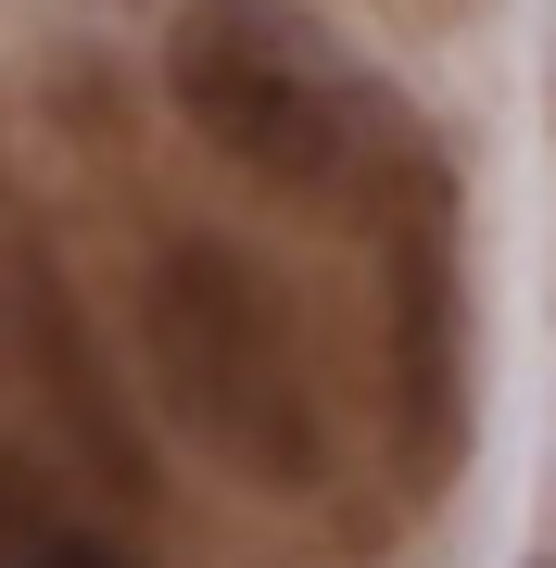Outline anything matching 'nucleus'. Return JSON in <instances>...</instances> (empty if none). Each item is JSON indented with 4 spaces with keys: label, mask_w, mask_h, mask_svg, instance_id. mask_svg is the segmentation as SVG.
Masks as SVG:
<instances>
[{
    "label": "nucleus",
    "mask_w": 556,
    "mask_h": 568,
    "mask_svg": "<svg viewBox=\"0 0 556 568\" xmlns=\"http://www.w3.org/2000/svg\"><path fill=\"white\" fill-rule=\"evenodd\" d=\"M165 102L279 190H342L405 152V114L367 89V63L291 0H190L165 26Z\"/></svg>",
    "instance_id": "nucleus-1"
},
{
    "label": "nucleus",
    "mask_w": 556,
    "mask_h": 568,
    "mask_svg": "<svg viewBox=\"0 0 556 568\" xmlns=\"http://www.w3.org/2000/svg\"><path fill=\"white\" fill-rule=\"evenodd\" d=\"M140 354L152 392L178 405V429L203 455H228L241 480L304 493L330 467V405H316V366L291 342V304L266 291V265L228 241H178L140 291Z\"/></svg>",
    "instance_id": "nucleus-2"
},
{
    "label": "nucleus",
    "mask_w": 556,
    "mask_h": 568,
    "mask_svg": "<svg viewBox=\"0 0 556 568\" xmlns=\"http://www.w3.org/2000/svg\"><path fill=\"white\" fill-rule=\"evenodd\" d=\"M392 379H405L417 455H443L455 443V227H443L431 152H405V190H392Z\"/></svg>",
    "instance_id": "nucleus-3"
},
{
    "label": "nucleus",
    "mask_w": 556,
    "mask_h": 568,
    "mask_svg": "<svg viewBox=\"0 0 556 568\" xmlns=\"http://www.w3.org/2000/svg\"><path fill=\"white\" fill-rule=\"evenodd\" d=\"M13 328H26V354H39V379H51L63 429L102 455V480H127V493H140V455H127V429H114V405H102V366L77 354V316H63L51 265H13Z\"/></svg>",
    "instance_id": "nucleus-4"
},
{
    "label": "nucleus",
    "mask_w": 556,
    "mask_h": 568,
    "mask_svg": "<svg viewBox=\"0 0 556 568\" xmlns=\"http://www.w3.org/2000/svg\"><path fill=\"white\" fill-rule=\"evenodd\" d=\"M0 568H152L140 544H114L89 506H63L39 467L0 455Z\"/></svg>",
    "instance_id": "nucleus-5"
}]
</instances>
